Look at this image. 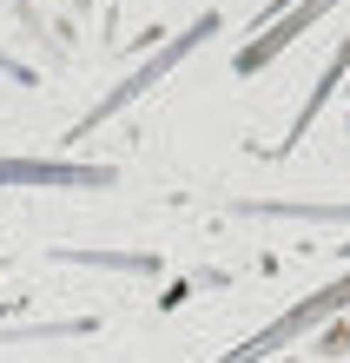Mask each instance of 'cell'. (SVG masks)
<instances>
[{
	"label": "cell",
	"instance_id": "7a4b0ae2",
	"mask_svg": "<svg viewBox=\"0 0 350 363\" xmlns=\"http://www.w3.org/2000/svg\"><path fill=\"white\" fill-rule=\"evenodd\" d=\"M212 27H218V13H199V27H185V33H179V40H172V47H165V53H159V60H146V67H139L133 79H126V86H113V93H106V99L93 106V119H113V113H119V106H126V99H139V93L152 86V79H159L165 67H179V53H185V47H199V40H205ZM93 119H86V125H80V133H93Z\"/></svg>",
	"mask_w": 350,
	"mask_h": 363
},
{
	"label": "cell",
	"instance_id": "277c9868",
	"mask_svg": "<svg viewBox=\"0 0 350 363\" xmlns=\"http://www.w3.org/2000/svg\"><path fill=\"white\" fill-rule=\"evenodd\" d=\"M0 185H113L106 165H40V159H0Z\"/></svg>",
	"mask_w": 350,
	"mask_h": 363
},
{
	"label": "cell",
	"instance_id": "6da1fadb",
	"mask_svg": "<svg viewBox=\"0 0 350 363\" xmlns=\"http://www.w3.org/2000/svg\"><path fill=\"white\" fill-rule=\"evenodd\" d=\"M344 304H350V277H337L331 291H317L311 304H297V311H284V317H278L271 330H258V337H245V344H238V350H231L225 363H258V357H271V350H284V344H291L297 330H311V324H324V317H331V311H344Z\"/></svg>",
	"mask_w": 350,
	"mask_h": 363
},
{
	"label": "cell",
	"instance_id": "5b68a950",
	"mask_svg": "<svg viewBox=\"0 0 350 363\" xmlns=\"http://www.w3.org/2000/svg\"><path fill=\"white\" fill-rule=\"evenodd\" d=\"M344 73H350V33H344V47L331 53V67H324V79H317V86H311V99H304V106H297V119H291V145L304 139V125H311V119L324 113V106H331V93L344 86Z\"/></svg>",
	"mask_w": 350,
	"mask_h": 363
},
{
	"label": "cell",
	"instance_id": "3957f363",
	"mask_svg": "<svg viewBox=\"0 0 350 363\" xmlns=\"http://www.w3.org/2000/svg\"><path fill=\"white\" fill-rule=\"evenodd\" d=\"M331 7H337V0H304V7H284V13L271 20V33H265V40H251V47L238 53V73L271 67V60H278L284 47H291V40H304V27H317V20L331 13Z\"/></svg>",
	"mask_w": 350,
	"mask_h": 363
}]
</instances>
